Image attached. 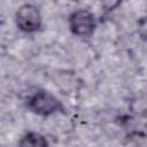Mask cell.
Masks as SVG:
<instances>
[{"instance_id": "cell-1", "label": "cell", "mask_w": 147, "mask_h": 147, "mask_svg": "<svg viewBox=\"0 0 147 147\" xmlns=\"http://www.w3.org/2000/svg\"><path fill=\"white\" fill-rule=\"evenodd\" d=\"M26 108L34 115L41 117L53 116L57 113H64V106L61 100L49 91L38 90L26 99Z\"/></svg>"}, {"instance_id": "cell-2", "label": "cell", "mask_w": 147, "mask_h": 147, "mask_svg": "<svg viewBox=\"0 0 147 147\" xmlns=\"http://www.w3.org/2000/svg\"><path fill=\"white\" fill-rule=\"evenodd\" d=\"M70 32L80 38H88L98 28V18L95 14L87 8H78L70 13L68 17Z\"/></svg>"}, {"instance_id": "cell-3", "label": "cell", "mask_w": 147, "mask_h": 147, "mask_svg": "<svg viewBox=\"0 0 147 147\" xmlns=\"http://www.w3.org/2000/svg\"><path fill=\"white\" fill-rule=\"evenodd\" d=\"M15 23L24 33H36L42 28V15L40 8L34 3H23L15 13Z\"/></svg>"}, {"instance_id": "cell-4", "label": "cell", "mask_w": 147, "mask_h": 147, "mask_svg": "<svg viewBox=\"0 0 147 147\" xmlns=\"http://www.w3.org/2000/svg\"><path fill=\"white\" fill-rule=\"evenodd\" d=\"M17 147H49V142L44 134L36 131H28L20 138Z\"/></svg>"}]
</instances>
